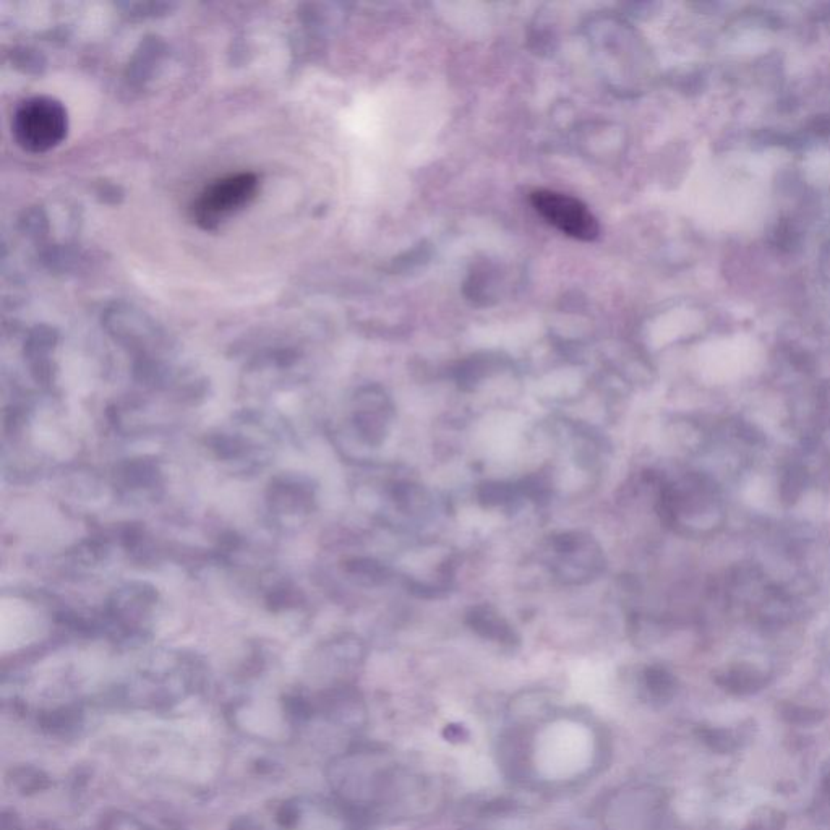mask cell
Wrapping results in <instances>:
<instances>
[{
  "instance_id": "1",
  "label": "cell",
  "mask_w": 830,
  "mask_h": 830,
  "mask_svg": "<svg viewBox=\"0 0 830 830\" xmlns=\"http://www.w3.org/2000/svg\"><path fill=\"white\" fill-rule=\"evenodd\" d=\"M12 133L22 150L31 155H43L67 138L69 114L59 99L51 96L28 98L13 114Z\"/></svg>"
},
{
  "instance_id": "2",
  "label": "cell",
  "mask_w": 830,
  "mask_h": 830,
  "mask_svg": "<svg viewBox=\"0 0 830 830\" xmlns=\"http://www.w3.org/2000/svg\"><path fill=\"white\" fill-rule=\"evenodd\" d=\"M260 179L255 172H239L216 180L193 202L192 218L205 231L219 227L245 210L257 197Z\"/></svg>"
},
{
  "instance_id": "3",
  "label": "cell",
  "mask_w": 830,
  "mask_h": 830,
  "mask_svg": "<svg viewBox=\"0 0 830 830\" xmlns=\"http://www.w3.org/2000/svg\"><path fill=\"white\" fill-rule=\"evenodd\" d=\"M552 571L565 584H584L605 570L600 545L584 532H561L550 540Z\"/></svg>"
},
{
  "instance_id": "4",
  "label": "cell",
  "mask_w": 830,
  "mask_h": 830,
  "mask_svg": "<svg viewBox=\"0 0 830 830\" xmlns=\"http://www.w3.org/2000/svg\"><path fill=\"white\" fill-rule=\"evenodd\" d=\"M535 211L558 231L573 239L591 242L600 234L599 219L579 198L555 190H535L531 193Z\"/></svg>"
},
{
  "instance_id": "5",
  "label": "cell",
  "mask_w": 830,
  "mask_h": 830,
  "mask_svg": "<svg viewBox=\"0 0 830 830\" xmlns=\"http://www.w3.org/2000/svg\"><path fill=\"white\" fill-rule=\"evenodd\" d=\"M352 821L338 801L318 796H297L286 801L278 811L283 830H347Z\"/></svg>"
},
{
  "instance_id": "6",
  "label": "cell",
  "mask_w": 830,
  "mask_h": 830,
  "mask_svg": "<svg viewBox=\"0 0 830 830\" xmlns=\"http://www.w3.org/2000/svg\"><path fill=\"white\" fill-rule=\"evenodd\" d=\"M104 323L109 333L122 346L138 352V359H153L151 349L161 346L163 341L161 331L156 328L155 323L146 317L145 313L130 307L116 305L114 309L107 310Z\"/></svg>"
},
{
  "instance_id": "7",
  "label": "cell",
  "mask_w": 830,
  "mask_h": 830,
  "mask_svg": "<svg viewBox=\"0 0 830 830\" xmlns=\"http://www.w3.org/2000/svg\"><path fill=\"white\" fill-rule=\"evenodd\" d=\"M393 406L390 399L377 386L362 388L354 398L352 424L365 445L378 448L390 432Z\"/></svg>"
},
{
  "instance_id": "8",
  "label": "cell",
  "mask_w": 830,
  "mask_h": 830,
  "mask_svg": "<svg viewBox=\"0 0 830 830\" xmlns=\"http://www.w3.org/2000/svg\"><path fill=\"white\" fill-rule=\"evenodd\" d=\"M268 503L281 516L309 514L315 505V488L304 477H278L271 484Z\"/></svg>"
},
{
  "instance_id": "9",
  "label": "cell",
  "mask_w": 830,
  "mask_h": 830,
  "mask_svg": "<svg viewBox=\"0 0 830 830\" xmlns=\"http://www.w3.org/2000/svg\"><path fill=\"white\" fill-rule=\"evenodd\" d=\"M467 625L479 634L480 638L488 641L503 644V646H516L519 644L518 634L513 626L501 617L500 613L490 605H477L467 613Z\"/></svg>"
},
{
  "instance_id": "10",
  "label": "cell",
  "mask_w": 830,
  "mask_h": 830,
  "mask_svg": "<svg viewBox=\"0 0 830 830\" xmlns=\"http://www.w3.org/2000/svg\"><path fill=\"white\" fill-rule=\"evenodd\" d=\"M117 487L124 490H151L161 484V471L155 461L132 459L120 464L116 471Z\"/></svg>"
},
{
  "instance_id": "11",
  "label": "cell",
  "mask_w": 830,
  "mask_h": 830,
  "mask_svg": "<svg viewBox=\"0 0 830 830\" xmlns=\"http://www.w3.org/2000/svg\"><path fill=\"white\" fill-rule=\"evenodd\" d=\"M393 500L399 510L411 516H422L432 508V501L424 488L414 484H396L393 488Z\"/></svg>"
},
{
  "instance_id": "12",
  "label": "cell",
  "mask_w": 830,
  "mask_h": 830,
  "mask_svg": "<svg viewBox=\"0 0 830 830\" xmlns=\"http://www.w3.org/2000/svg\"><path fill=\"white\" fill-rule=\"evenodd\" d=\"M347 571L365 586H378L390 578V570L385 565H381L380 561L370 560V558H356V560L349 561Z\"/></svg>"
},
{
  "instance_id": "13",
  "label": "cell",
  "mask_w": 830,
  "mask_h": 830,
  "mask_svg": "<svg viewBox=\"0 0 830 830\" xmlns=\"http://www.w3.org/2000/svg\"><path fill=\"white\" fill-rule=\"evenodd\" d=\"M521 485L505 484V482H488L482 485L479 492V500L485 506L510 505L522 497Z\"/></svg>"
},
{
  "instance_id": "14",
  "label": "cell",
  "mask_w": 830,
  "mask_h": 830,
  "mask_svg": "<svg viewBox=\"0 0 830 830\" xmlns=\"http://www.w3.org/2000/svg\"><path fill=\"white\" fill-rule=\"evenodd\" d=\"M644 683L654 696H667L672 691L673 686L670 673L659 667L647 668L646 673H644Z\"/></svg>"
},
{
  "instance_id": "15",
  "label": "cell",
  "mask_w": 830,
  "mask_h": 830,
  "mask_svg": "<svg viewBox=\"0 0 830 830\" xmlns=\"http://www.w3.org/2000/svg\"><path fill=\"white\" fill-rule=\"evenodd\" d=\"M803 487H805V475L800 469H790L785 475V479L782 482V495L785 500H795V498L800 497V493L803 492Z\"/></svg>"
},
{
  "instance_id": "16",
  "label": "cell",
  "mask_w": 830,
  "mask_h": 830,
  "mask_svg": "<svg viewBox=\"0 0 830 830\" xmlns=\"http://www.w3.org/2000/svg\"><path fill=\"white\" fill-rule=\"evenodd\" d=\"M99 830H151L148 827L143 826L142 822H138L137 819L130 818V816H120V814H116V816H111V818H107L106 821H103Z\"/></svg>"
},
{
  "instance_id": "17",
  "label": "cell",
  "mask_w": 830,
  "mask_h": 830,
  "mask_svg": "<svg viewBox=\"0 0 830 830\" xmlns=\"http://www.w3.org/2000/svg\"><path fill=\"white\" fill-rule=\"evenodd\" d=\"M441 735H443L446 741L453 743V745H459V743H466L471 733H469V730L464 725L448 724L443 728Z\"/></svg>"
},
{
  "instance_id": "18",
  "label": "cell",
  "mask_w": 830,
  "mask_h": 830,
  "mask_svg": "<svg viewBox=\"0 0 830 830\" xmlns=\"http://www.w3.org/2000/svg\"><path fill=\"white\" fill-rule=\"evenodd\" d=\"M232 830H261L260 824L257 821H253V819L245 818L240 819L234 824Z\"/></svg>"
}]
</instances>
